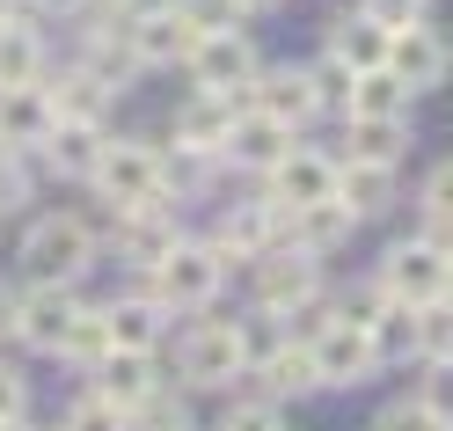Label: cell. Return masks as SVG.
Segmentation results:
<instances>
[{"instance_id": "cell-30", "label": "cell", "mask_w": 453, "mask_h": 431, "mask_svg": "<svg viewBox=\"0 0 453 431\" xmlns=\"http://www.w3.org/2000/svg\"><path fill=\"white\" fill-rule=\"evenodd\" d=\"M417 235H432L439 249H453V154L424 168V183H417Z\"/></svg>"}, {"instance_id": "cell-10", "label": "cell", "mask_w": 453, "mask_h": 431, "mask_svg": "<svg viewBox=\"0 0 453 431\" xmlns=\"http://www.w3.org/2000/svg\"><path fill=\"white\" fill-rule=\"evenodd\" d=\"M257 183H264V197H271L278 212L315 205V197H329V190H336V154H322V147H300V139H293V147L278 154Z\"/></svg>"}, {"instance_id": "cell-12", "label": "cell", "mask_w": 453, "mask_h": 431, "mask_svg": "<svg viewBox=\"0 0 453 431\" xmlns=\"http://www.w3.org/2000/svg\"><path fill=\"white\" fill-rule=\"evenodd\" d=\"M271 242H278V205H271L264 190H257V197H242V205H226V212H219V227L205 235V249L219 256L226 271L249 264V256H264Z\"/></svg>"}, {"instance_id": "cell-41", "label": "cell", "mask_w": 453, "mask_h": 431, "mask_svg": "<svg viewBox=\"0 0 453 431\" xmlns=\"http://www.w3.org/2000/svg\"><path fill=\"white\" fill-rule=\"evenodd\" d=\"M30 417V373H22L15 358H0V424Z\"/></svg>"}, {"instance_id": "cell-44", "label": "cell", "mask_w": 453, "mask_h": 431, "mask_svg": "<svg viewBox=\"0 0 453 431\" xmlns=\"http://www.w3.org/2000/svg\"><path fill=\"white\" fill-rule=\"evenodd\" d=\"M183 8H190V22H197V30H226V22H242V8H234V0H183Z\"/></svg>"}, {"instance_id": "cell-38", "label": "cell", "mask_w": 453, "mask_h": 431, "mask_svg": "<svg viewBox=\"0 0 453 431\" xmlns=\"http://www.w3.org/2000/svg\"><path fill=\"white\" fill-rule=\"evenodd\" d=\"M417 402L439 424H453V358H417Z\"/></svg>"}, {"instance_id": "cell-8", "label": "cell", "mask_w": 453, "mask_h": 431, "mask_svg": "<svg viewBox=\"0 0 453 431\" xmlns=\"http://www.w3.org/2000/svg\"><path fill=\"white\" fill-rule=\"evenodd\" d=\"M373 278H380V293H388V300L424 307V300H439V293H446V249H439L432 235H403V242H388V256L373 264Z\"/></svg>"}, {"instance_id": "cell-17", "label": "cell", "mask_w": 453, "mask_h": 431, "mask_svg": "<svg viewBox=\"0 0 453 431\" xmlns=\"http://www.w3.org/2000/svg\"><path fill=\"white\" fill-rule=\"evenodd\" d=\"M88 381H96V395H110V402L132 417L139 402L168 381V373H161V351H118V343H110V351L88 366Z\"/></svg>"}, {"instance_id": "cell-2", "label": "cell", "mask_w": 453, "mask_h": 431, "mask_svg": "<svg viewBox=\"0 0 453 431\" xmlns=\"http://www.w3.org/2000/svg\"><path fill=\"white\" fill-rule=\"evenodd\" d=\"M242 373H249V329L242 322H219V314H190V329L176 336V381L190 395H226V388H242Z\"/></svg>"}, {"instance_id": "cell-35", "label": "cell", "mask_w": 453, "mask_h": 431, "mask_svg": "<svg viewBox=\"0 0 453 431\" xmlns=\"http://www.w3.org/2000/svg\"><path fill=\"white\" fill-rule=\"evenodd\" d=\"M212 431H286V402H271V395L249 388V395H234V402L219 410Z\"/></svg>"}, {"instance_id": "cell-23", "label": "cell", "mask_w": 453, "mask_h": 431, "mask_svg": "<svg viewBox=\"0 0 453 431\" xmlns=\"http://www.w3.org/2000/svg\"><path fill=\"white\" fill-rule=\"evenodd\" d=\"M96 154H103V125H73V118H59L44 132V147H37V161L51 168V176H66V183H88Z\"/></svg>"}, {"instance_id": "cell-50", "label": "cell", "mask_w": 453, "mask_h": 431, "mask_svg": "<svg viewBox=\"0 0 453 431\" xmlns=\"http://www.w3.org/2000/svg\"><path fill=\"white\" fill-rule=\"evenodd\" d=\"M446 431H453V424H446Z\"/></svg>"}, {"instance_id": "cell-16", "label": "cell", "mask_w": 453, "mask_h": 431, "mask_svg": "<svg viewBox=\"0 0 453 431\" xmlns=\"http://www.w3.org/2000/svg\"><path fill=\"white\" fill-rule=\"evenodd\" d=\"M249 110L278 118L286 132H307V125L322 118L315 89H307V66H257V81H249Z\"/></svg>"}, {"instance_id": "cell-39", "label": "cell", "mask_w": 453, "mask_h": 431, "mask_svg": "<svg viewBox=\"0 0 453 431\" xmlns=\"http://www.w3.org/2000/svg\"><path fill=\"white\" fill-rule=\"evenodd\" d=\"M30 205V154H8L0 147V219Z\"/></svg>"}, {"instance_id": "cell-40", "label": "cell", "mask_w": 453, "mask_h": 431, "mask_svg": "<svg viewBox=\"0 0 453 431\" xmlns=\"http://www.w3.org/2000/svg\"><path fill=\"white\" fill-rule=\"evenodd\" d=\"M373 431H446L432 410H424V402L417 395H403V402H388V410L373 417Z\"/></svg>"}, {"instance_id": "cell-45", "label": "cell", "mask_w": 453, "mask_h": 431, "mask_svg": "<svg viewBox=\"0 0 453 431\" xmlns=\"http://www.w3.org/2000/svg\"><path fill=\"white\" fill-rule=\"evenodd\" d=\"M15 322H22V278H0V343H15Z\"/></svg>"}, {"instance_id": "cell-31", "label": "cell", "mask_w": 453, "mask_h": 431, "mask_svg": "<svg viewBox=\"0 0 453 431\" xmlns=\"http://www.w3.org/2000/svg\"><path fill=\"white\" fill-rule=\"evenodd\" d=\"M365 336H373L380 373H388V366H410V358H417V307H410V300H388L373 322H365Z\"/></svg>"}, {"instance_id": "cell-26", "label": "cell", "mask_w": 453, "mask_h": 431, "mask_svg": "<svg viewBox=\"0 0 453 431\" xmlns=\"http://www.w3.org/2000/svg\"><path fill=\"white\" fill-rule=\"evenodd\" d=\"M81 66H88V73L103 81L110 96H125L132 81L147 73V66H139V51H132V37H125V30H81Z\"/></svg>"}, {"instance_id": "cell-42", "label": "cell", "mask_w": 453, "mask_h": 431, "mask_svg": "<svg viewBox=\"0 0 453 431\" xmlns=\"http://www.w3.org/2000/svg\"><path fill=\"white\" fill-rule=\"evenodd\" d=\"M358 15H373L380 30H403V22H424L432 0H358Z\"/></svg>"}, {"instance_id": "cell-24", "label": "cell", "mask_w": 453, "mask_h": 431, "mask_svg": "<svg viewBox=\"0 0 453 431\" xmlns=\"http://www.w3.org/2000/svg\"><path fill=\"white\" fill-rule=\"evenodd\" d=\"M234 96H212V89H190V103L176 110V147H197V154H219L226 147V125H234Z\"/></svg>"}, {"instance_id": "cell-21", "label": "cell", "mask_w": 453, "mask_h": 431, "mask_svg": "<svg viewBox=\"0 0 453 431\" xmlns=\"http://www.w3.org/2000/svg\"><path fill=\"white\" fill-rule=\"evenodd\" d=\"M51 125H59V118H51L44 81H30V89H0V147H8V154H30L37 161Z\"/></svg>"}, {"instance_id": "cell-19", "label": "cell", "mask_w": 453, "mask_h": 431, "mask_svg": "<svg viewBox=\"0 0 453 431\" xmlns=\"http://www.w3.org/2000/svg\"><path fill=\"white\" fill-rule=\"evenodd\" d=\"M300 132H286L278 118H264V110H234V125H226V147H219V161L234 168V176H264V168L293 147Z\"/></svg>"}, {"instance_id": "cell-36", "label": "cell", "mask_w": 453, "mask_h": 431, "mask_svg": "<svg viewBox=\"0 0 453 431\" xmlns=\"http://www.w3.org/2000/svg\"><path fill=\"white\" fill-rule=\"evenodd\" d=\"M417 358H453V293L417 307Z\"/></svg>"}, {"instance_id": "cell-47", "label": "cell", "mask_w": 453, "mask_h": 431, "mask_svg": "<svg viewBox=\"0 0 453 431\" xmlns=\"http://www.w3.org/2000/svg\"><path fill=\"white\" fill-rule=\"evenodd\" d=\"M22 15V0H0V22H15Z\"/></svg>"}, {"instance_id": "cell-4", "label": "cell", "mask_w": 453, "mask_h": 431, "mask_svg": "<svg viewBox=\"0 0 453 431\" xmlns=\"http://www.w3.org/2000/svg\"><path fill=\"white\" fill-rule=\"evenodd\" d=\"M88 190L103 197L110 212L147 205V197L161 190V147H154V139H110V132H103V154H96V168H88Z\"/></svg>"}, {"instance_id": "cell-7", "label": "cell", "mask_w": 453, "mask_h": 431, "mask_svg": "<svg viewBox=\"0 0 453 431\" xmlns=\"http://www.w3.org/2000/svg\"><path fill=\"white\" fill-rule=\"evenodd\" d=\"M110 242H118V256H125L132 271H154L161 256L183 242V197L176 190H154L147 205H125L118 227H110Z\"/></svg>"}, {"instance_id": "cell-37", "label": "cell", "mask_w": 453, "mask_h": 431, "mask_svg": "<svg viewBox=\"0 0 453 431\" xmlns=\"http://www.w3.org/2000/svg\"><path fill=\"white\" fill-rule=\"evenodd\" d=\"M59 431H132V417H125L110 395H96V388H88V395H73V402H66Z\"/></svg>"}, {"instance_id": "cell-32", "label": "cell", "mask_w": 453, "mask_h": 431, "mask_svg": "<svg viewBox=\"0 0 453 431\" xmlns=\"http://www.w3.org/2000/svg\"><path fill=\"white\" fill-rule=\"evenodd\" d=\"M410 81H395L388 66H365L358 81H351V110L358 118H410Z\"/></svg>"}, {"instance_id": "cell-15", "label": "cell", "mask_w": 453, "mask_h": 431, "mask_svg": "<svg viewBox=\"0 0 453 431\" xmlns=\"http://www.w3.org/2000/svg\"><path fill=\"white\" fill-rule=\"evenodd\" d=\"M358 235V219H351V205L344 197H315V205H293V212H278V242H293V249H307V256H336Z\"/></svg>"}, {"instance_id": "cell-11", "label": "cell", "mask_w": 453, "mask_h": 431, "mask_svg": "<svg viewBox=\"0 0 453 431\" xmlns=\"http://www.w3.org/2000/svg\"><path fill=\"white\" fill-rule=\"evenodd\" d=\"M257 395H271V402H300V395H322V373H315V351H307L300 336H278V343H264L257 358H249V373H242Z\"/></svg>"}, {"instance_id": "cell-48", "label": "cell", "mask_w": 453, "mask_h": 431, "mask_svg": "<svg viewBox=\"0 0 453 431\" xmlns=\"http://www.w3.org/2000/svg\"><path fill=\"white\" fill-rule=\"evenodd\" d=\"M0 431H37V424H30V417H15V424H0Z\"/></svg>"}, {"instance_id": "cell-9", "label": "cell", "mask_w": 453, "mask_h": 431, "mask_svg": "<svg viewBox=\"0 0 453 431\" xmlns=\"http://www.w3.org/2000/svg\"><path fill=\"white\" fill-rule=\"evenodd\" d=\"M388 73L395 81H410V96L424 89H446V73H453V44L432 15L424 22H403V30H388Z\"/></svg>"}, {"instance_id": "cell-33", "label": "cell", "mask_w": 453, "mask_h": 431, "mask_svg": "<svg viewBox=\"0 0 453 431\" xmlns=\"http://www.w3.org/2000/svg\"><path fill=\"white\" fill-rule=\"evenodd\" d=\"M103 351H110V314L81 300V314L66 322V336H59V351H51V358H66L73 373H88V366H96Z\"/></svg>"}, {"instance_id": "cell-34", "label": "cell", "mask_w": 453, "mask_h": 431, "mask_svg": "<svg viewBox=\"0 0 453 431\" xmlns=\"http://www.w3.org/2000/svg\"><path fill=\"white\" fill-rule=\"evenodd\" d=\"M351 81H358V73L336 59L329 44L307 59V89H315V110H336V118H344V110H351Z\"/></svg>"}, {"instance_id": "cell-29", "label": "cell", "mask_w": 453, "mask_h": 431, "mask_svg": "<svg viewBox=\"0 0 453 431\" xmlns=\"http://www.w3.org/2000/svg\"><path fill=\"white\" fill-rule=\"evenodd\" d=\"M329 51L344 59L351 73H365V66H388V30L373 15H336L329 22Z\"/></svg>"}, {"instance_id": "cell-5", "label": "cell", "mask_w": 453, "mask_h": 431, "mask_svg": "<svg viewBox=\"0 0 453 431\" xmlns=\"http://www.w3.org/2000/svg\"><path fill=\"white\" fill-rule=\"evenodd\" d=\"M183 73H190V89L234 96V103L249 110V81H257V44H249V30H242V22H226V30H205V37L190 44Z\"/></svg>"}, {"instance_id": "cell-20", "label": "cell", "mask_w": 453, "mask_h": 431, "mask_svg": "<svg viewBox=\"0 0 453 431\" xmlns=\"http://www.w3.org/2000/svg\"><path fill=\"white\" fill-rule=\"evenodd\" d=\"M103 314H110V343H118V351H161V343H168V322H176V314H168L147 285L103 300Z\"/></svg>"}, {"instance_id": "cell-28", "label": "cell", "mask_w": 453, "mask_h": 431, "mask_svg": "<svg viewBox=\"0 0 453 431\" xmlns=\"http://www.w3.org/2000/svg\"><path fill=\"white\" fill-rule=\"evenodd\" d=\"M403 147H410V118H358V110H344L351 161H403Z\"/></svg>"}, {"instance_id": "cell-25", "label": "cell", "mask_w": 453, "mask_h": 431, "mask_svg": "<svg viewBox=\"0 0 453 431\" xmlns=\"http://www.w3.org/2000/svg\"><path fill=\"white\" fill-rule=\"evenodd\" d=\"M44 96H51V118H73V125H103V118H110V103H118L88 66H81V59H73L59 81L44 73Z\"/></svg>"}, {"instance_id": "cell-6", "label": "cell", "mask_w": 453, "mask_h": 431, "mask_svg": "<svg viewBox=\"0 0 453 431\" xmlns=\"http://www.w3.org/2000/svg\"><path fill=\"white\" fill-rule=\"evenodd\" d=\"M249 293H257V314H286L300 307L307 293H322V256H307L293 242H271L264 256H249Z\"/></svg>"}, {"instance_id": "cell-46", "label": "cell", "mask_w": 453, "mask_h": 431, "mask_svg": "<svg viewBox=\"0 0 453 431\" xmlns=\"http://www.w3.org/2000/svg\"><path fill=\"white\" fill-rule=\"evenodd\" d=\"M234 8H242V15H271L278 0H234Z\"/></svg>"}, {"instance_id": "cell-14", "label": "cell", "mask_w": 453, "mask_h": 431, "mask_svg": "<svg viewBox=\"0 0 453 431\" xmlns=\"http://www.w3.org/2000/svg\"><path fill=\"white\" fill-rule=\"evenodd\" d=\"M307 351H315V373H322V388H358V381H373L380 373V358H373V336H365L358 322H344V314H336V322L307 343Z\"/></svg>"}, {"instance_id": "cell-18", "label": "cell", "mask_w": 453, "mask_h": 431, "mask_svg": "<svg viewBox=\"0 0 453 431\" xmlns=\"http://www.w3.org/2000/svg\"><path fill=\"white\" fill-rule=\"evenodd\" d=\"M73 314H81V293H73V285H22V322H15V343H22V351H44V358H51Z\"/></svg>"}, {"instance_id": "cell-49", "label": "cell", "mask_w": 453, "mask_h": 431, "mask_svg": "<svg viewBox=\"0 0 453 431\" xmlns=\"http://www.w3.org/2000/svg\"><path fill=\"white\" fill-rule=\"evenodd\" d=\"M446 293H453V249H446Z\"/></svg>"}, {"instance_id": "cell-1", "label": "cell", "mask_w": 453, "mask_h": 431, "mask_svg": "<svg viewBox=\"0 0 453 431\" xmlns=\"http://www.w3.org/2000/svg\"><path fill=\"white\" fill-rule=\"evenodd\" d=\"M96 249H103V235L81 212H44L22 227L15 264H22V285H81L96 271Z\"/></svg>"}, {"instance_id": "cell-22", "label": "cell", "mask_w": 453, "mask_h": 431, "mask_svg": "<svg viewBox=\"0 0 453 431\" xmlns=\"http://www.w3.org/2000/svg\"><path fill=\"white\" fill-rule=\"evenodd\" d=\"M395 190H403V176H395V161H336V197L351 205V219L365 227V219H380L388 205H395Z\"/></svg>"}, {"instance_id": "cell-3", "label": "cell", "mask_w": 453, "mask_h": 431, "mask_svg": "<svg viewBox=\"0 0 453 431\" xmlns=\"http://www.w3.org/2000/svg\"><path fill=\"white\" fill-rule=\"evenodd\" d=\"M139 285H147V293H154L168 314H205V307L219 300V285H226V264H219L205 242H190V235H183L154 271H139Z\"/></svg>"}, {"instance_id": "cell-43", "label": "cell", "mask_w": 453, "mask_h": 431, "mask_svg": "<svg viewBox=\"0 0 453 431\" xmlns=\"http://www.w3.org/2000/svg\"><path fill=\"white\" fill-rule=\"evenodd\" d=\"M380 307H388V293H380V278H365V285H351V293H344V300H336V314H344V322H358V329H365V322H373V314H380Z\"/></svg>"}, {"instance_id": "cell-27", "label": "cell", "mask_w": 453, "mask_h": 431, "mask_svg": "<svg viewBox=\"0 0 453 431\" xmlns=\"http://www.w3.org/2000/svg\"><path fill=\"white\" fill-rule=\"evenodd\" d=\"M44 66H51V51L30 15L0 22V89H30V81H44Z\"/></svg>"}, {"instance_id": "cell-13", "label": "cell", "mask_w": 453, "mask_h": 431, "mask_svg": "<svg viewBox=\"0 0 453 431\" xmlns=\"http://www.w3.org/2000/svg\"><path fill=\"white\" fill-rule=\"evenodd\" d=\"M125 37H132V51H139V66H147V73H161V66H183V59H190V44L205 37V30L190 22V8H183V0H168V8L139 15Z\"/></svg>"}]
</instances>
